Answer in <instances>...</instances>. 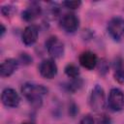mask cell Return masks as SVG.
Returning a JSON list of instances; mask_svg holds the SVG:
<instances>
[{
    "label": "cell",
    "instance_id": "cell-1",
    "mask_svg": "<svg viewBox=\"0 0 124 124\" xmlns=\"http://www.w3.org/2000/svg\"><path fill=\"white\" fill-rule=\"evenodd\" d=\"M21 93L33 106L39 107L41 106L43 96L47 93V88L42 84L26 82L21 86Z\"/></svg>",
    "mask_w": 124,
    "mask_h": 124
},
{
    "label": "cell",
    "instance_id": "cell-2",
    "mask_svg": "<svg viewBox=\"0 0 124 124\" xmlns=\"http://www.w3.org/2000/svg\"><path fill=\"white\" fill-rule=\"evenodd\" d=\"M89 105L94 111H101L106 105V98H105V91L103 87L99 84H96L90 94L89 97Z\"/></svg>",
    "mask_w": 124,
    "mask_h": 124
},
{
    "label": "cell",
    "instance_id": "cell-3",
    "mask_svg": "<svg viewBox=\"0 0 124 124\" xmlns=\"http://www.w3.org/2000/svg\"><path fill=\"white\" fill-rule=\"evenodd\" d=\"M108 33L114 41H120L124 37V18L114 16L108 23Z\"/></svg>",
    "mask_w": 124,
    "mask_h": 124
},
{
    "label": "cell",
    "instance_id": "cell-4",
    "mask_svg": "<svg viewBox=\"0 0 124 124\" xmlns=\"http://www.w3.org/2000/svg\"><path fill=\"white\" fill-rule=\"evenodd\" d=\"M108 108L113 111H119L124 108V93L119 88H112L108 99Z\"/></svg>",
    "mask_w": 124,
    "mask_h": 124
},
{
    "label": "cell",
    "instance_id": "cell-5",
    "mask_svg": "<svg viewBox=\"0 0 124 124\" xmlns=\"http://www.w3.org/2000/svg\"><path fill=\"white\" fill-rule=\"evenodd\" d=\"M46 48L53 58H59L64 53V44L56 36H51L46 40Z\"/></svg>",
    "mask_w": 124,
    "mask_h": 124
},
{
    "label": "cell",
    "instance_id": "cell-6",
    "mask_svg": "<svg viewBox=\"0 0 124 124\" xmlns=\"http://www.w3.org/2000/svg\"><path fill=\"white\" fill-rule=\"evenodd\" d=\"M39 72L45 78H53L57 75V65L53 59H44L39 65Z\"/></svg>",
    "mask_w": 124,
    "mask_h": 124
},
{
    "label": "cell",
    "instance_id": "cell-7",
    "mask_svg": "<svg viewBox=\"0 0 124 124\" xmlns=\"http://www.w3.org/2000/svg\"><path fill=\"white\" fill-rule=\"evenodd\" d=\"M60 25L64 29V31L68 33H74L78 30L79 26V19L75 14L67 13L64 16H62L60 19Z\"/></svg>",
    "mask_w": 124,
    "mask_h": 124
},
{
    "label": "cell",
    "instance_id": "cell-8",
    "mask_svg": "<svg viewBox=\"0 0 124 124\" xmlns=\"http://www.w3.org/2000/svg\"><path fill=\"white\" fill-rule=\"evenodd\" d=\"M1 101L4 106L8 108H16L19 105L20 97L13 88H5L1 94Z\"/></svg>",
    "mask_w": 124,
    "mask_h": 124
},
{
    "label": "cell",
    "instance_id": "cell-9",
    "mask_svg": "<svg viewBox=\"0 0 124 124\" xmlns=\"http://www.w3.org/2000/svg\"><path fill=\"white\" fill-rule=\"evenodd\" d=\"M78 61L83 68L87 70H93L98 63V57L94 52L87 50V51H83L79 55Z\"/></svg>",
    "mask_w": 124,
    "mask_h": 124
},
{
    "label": "cell",
    "instance_id": "cell-10",
    "mask_svg": "<svg viewBox=\"0 0 124 124\" xmlns=\"http://www.w3.org/2000/svg\"><path fill=\"white\" fill-rule=\"evenodd\" d=\"M38 35H39L38 28L35 25H28L24 28L22 32V36H21L22 43L25 46H32L36 43L38 39Z\"/></svg>",
    "mask_w": 124,
    "mask_h": 124
},
{
    "label": "cell",
    "instance_id": "cell-11",
    "mask_svg": "<svg viewBox=\"0 0 124 124\" xmlns=\"http://www.w3.org/2000/svg\"><path fill=\"white\" fill-rule=\"evenodd\" d=\"M18 62L14 58H8L4 60L0 66V75L3 78L12 76L17 69Z\"/></svg>",
    "mask_w": 124,
    "mask_h": 124
},
{
    "label": "cell",
    "instance_id": "cell-12",
    "mask_svg": "<svg viewBox=\"0 0 124 124\" xmlns=\"http://www.w3.org/2000/svg\"><path fill=\"white\" fill-rule=\"evenodd\" d=\"M114 72L113 77L114 79L121 84H124V61L120 57H118L114 62Z\"/></svg>",
    "mask_w": 124,
    "mask_h": 124
},
{
    "label": "cell",
    "instance_id": "cell-13",
    "mask_svg": "<svg viewBox=\"0 0 124 124\" xmlns=\"http://www.w3.org/2000/svg\"><path fill=\"white\" fill-rule=\"evenodd\" d=\"M41 15V8L38 5H31L22 12V18L25 21H32Z\"/></svg>",
    "mask_w": 124,
    "mask_h": 124
},
{
    "label": "cell",
    "instance_id": "cell-14",
    "mask_svg": "<svg viewBox=\"0 0 124 124\" xmlns=\"http://www.w3.org/2000/svg\"><path fill=\"white\" fill-rule=\"evenodd\" d=\"M79 69L77 65L71 63V64H68L66 67H65V74L71 78H78V76H79Z\"/></svg>",
    "mask_w": 124,
    "mask_h": 124
},
{
    "label": "cell",
    "instance_id": "cell-15",
    "mask_svg": "<svg viewBox=\"0 0 124 124\" xmlns=\"http://www.w3.org/2000/svg\"><path fill=\"white\" fill-rule=\"evenodd\" d=\"M63 5L68 8V9H72V10H75V9H78L80 5H81V2L80 1H64L63 2Z\"/></svg>",
    "mask_w": 124,
    "mask_h": 124
},
{
    "label": "cell",
    "instance_id": "cell-16",
    "mask_svg": "<svg viewBox=\"0 0 124 124\" xmlns=\"http://www.w3.org/2000/svg\"><path fill=\"white\" fill-rule=\"evenodd\" d=\"M1 13L3 16H12L14 13H15V8L12 7V6H3L1 8Z\"/></svg>",
    "mask_w": 124,
    "mask_h": 124
},
{
    "label": "cell",
    "instance_id": "cell-17",
    "mask_svg": "<svg viewBox=\"0 0 124 124\" xmlns=\"http://www.w3.org/2000/svg\"><path fill=\"white\" fill-rule=\"evenodd\" d=\"M79 124H96V122L93 117H91L90 115H86L80 120Z\"/></svg>",
    "mask_w": 124,
    "mask_h": 124
},
{
    "label": "cell",
    "instance_id": "cell-18",
    "mask_svg": "<svg viewBox=\"0 0 124 124\" xmlns=\"http://www.w3.org/2000/svg\"><path fill=\"white\" fill-rule=\"evenodd\" d=\"M5 31H6V28H5V26H4L3 24H1V36H3V35H4Z\"/></svg>",
    "mask_w": 124,
    "mask_h": 124
},
{
    "label": "cell",
    "instance_id": "cell-19",
    "mask_svg": "<svg viewBox=\"0 0 124 124\" xmlns=\"http://www.w3.org/2000/svg\"><path fill=\"white\" fill-rule=\"evenodd\" d=\"M21 124H34V123H32V122H23Z\"/></svg>",
    "mask_w": 124,
    "mask_h": 124
}]
</instances>
